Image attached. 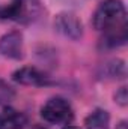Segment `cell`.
<instances>
[{
  "label": "cell",
  "instance_id": "obj_1",
  "mask_svg": "<svg viewBox=\"0 0 128 129\" xmlns=\"http://www.w3.org/2000/svg\"><path fill=\"white\" fill-rule=\"evenodd\" d=\"M94 27L112 47L127 41V11L121 0H104L94 14Z\"/></svg>",
  "mask_w": 128,
  "mask_h": 129
},
{
  "label": "cell",
  "instance_id": "obj_2",
  "mask_svg": "<svg viewBox=\"0 0 128 129\" xmlns=\"http://www.w3.org/2000/svg\"><path fill=\"white\" fill-rule=\"evenodd\" d=\"M41 14L42 5L39 0H12L9 5L0 8V18L21 24L36 21Z\"/></svg>",
  "mask_w": 128,
  "mask_h": 129
},
{
  "label": "cell",
  "instance_id": "obj_3",
  "mask_svg": "<svg viewBox=\"0 0 128 129\" xmlns=\"http://www.w3.org/2000/svg\"><path fill=\"white\" fill-rule=\"evenodd\" d=\"M41 116L45 122L62 125L72 119V108L63 98H51L41 110Z\"/></svg>",
  "mask_w": 128,
  "mask_h": 129
},
{
  "label": "cell",
  "instance_id": "obj_4",
  "mask_svg": "<svg viewBox=\"0 0 128 129\" xmlns=\"http://www.w3.org/2000/svg\"><path fill=\"white\" fill-rule=\"evenodd\" d=\"M0 53L9 59L23 57V36L18 32H11L0 39Z\"/></svg>",
  "mask_w": 128,
  "mask_h": 129
},
{
  "label": "cell",
  "instance_id": "obj_5",
  "mask_svg": "<svg viewBox=\"0 0 128 129\" xmlns=\"http://www.w3.org/2000/svg\"><path fill=\"white\" fill-rule=\"evenodd\" d=\"M56 29L65 36L77 39L81 36V23L72 14H60L56 18Z\"/></svg>",
  "mask_w": 128,
  "mask_h": 129
},
{
  "label": "cell",
  "instance_id": "obj_6",
  "mask_svg": "<svg viewBox=\"0 0 128 129\" xmlns=\"http://www.w3.org/2000/svg\"><path fill=\"white\" fill-rule=\"evenodd\" d=\"M14 80L24 86H44L48 83V78L38 71L36 68H21L14 72Z\"/></svg>",
  "mask_w": 128,
  "mask_h": 129
},
{
  "label": "cell",
  "instance_id": "obj_7",
  "mask_svg": "<svg viewBox=\"0 0 128 129\" xmlns=\"http://www.w3.org/2000/svg\"><path fill=\"white\" fill-rule=\"evenodd\" d=\"M27 125V117L15 110H6L0 116V129H23Z\"/></svg>",
  "mask_w": 128,
  "mask_h": 129
},
{
  "label": "cell",
  "instance_id": "obj_8",
  "mask_svg": "<svg viewBox=\"0 0 128 129\" xmlns=\"http://www.w3.org/2000/svg\"><path fill=\"white\" fill-rule=\"evenodd\" d=\"M110 116L105 110H95L86 119V129H109Z\"/></svg>",
  "mask_w": 128,
  "mask_h": 129
},
{
  "label": "cell",
  "instance_id": "obj_9",
  "mask_svg": "<svg viewBox=\"0 0 128 129\" xmlns=\"http://www.w3.org/2000/svg\"><path fill=\"white\" fill-rule=\"evenodd\" d=\"M15 96V93H14V89L6 83V81H3L2 78H0V104H8V102H11L12 99Z\"/></svg>",
  "mask_w": 128,
  "mask_h": 129
},
{
  "label": "cell",
  "instance_id": "obj_10",
  "mask_svg": "<svg viewBox=\"0 0 128 129\" xmlns=\"http://www.w3.org/2000/svg\"><path fill=\"white\" fill-rule=\"evenodd\" d=\"M116 101L121 104V105H125L127 104V89L125 87H121L119 92H116Z\"/></svg>",
  "mask_w": 128,
  "mask_h": 129
},
{
  "label": "cell",
  "instance_id": "obj_11",
  "mask_svg": "<svg viewBox=\"0 0 128 129\" xmlns=\"http://www.w3.org/2000/svg\"><path fill=\"white\" fill-rule=\"evenodd\" d=\"M118 129H127V125H125V122H121V125H119V128Z\"/></svg>",
  "mask_w": 128,
  "mask_h": 129
},
{
  "label": "cell",
  "instance_id": "obj_12",
  "mask_svg": "<svg viewBox=\"0 0 128 129\" xmlns=\"http://www.w3.org/2000/svg\"><path fill=\"white\" fill-rule=\"evenodd\" d=\"M63 129H80V128H75V126H66V128Z\"/></svg>",
  "mask_w": 128,
  "mask_h": 129
}]
</instances>
